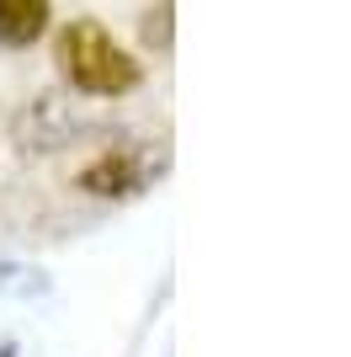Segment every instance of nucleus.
<instances>
[{
    "instance_id": "obj_1",
    "label": "nucleus",
    "mask_w": 351,
    "mask_h": 357,
    "mask_svg": "<svg viewBox=\"0 0 351 357\" xmlns=\"http://www.w3.org/2000/svg\"><path fill=\"white\" fill-rule=\"evenodd\" d=\"M58 70L75 91L86 96H123L139 86V59L117 43L96 16H75L58 27Z\"/></svg>"
},
{
    "instance_id": "obj_2",
    "label": "nucleus",
    "mask_w": 351,
    "mask_h": 357,
    "mask_svg": "<svg viewBox=\"0 0 351 357\" xmlns=\"http://www.w3.org/2000/svg\"><path fill=\"white\" fill-rule=\"evenodd\" d=\"M155 176H160V155H144V144H117L86 160L75 181L91 197H139Z\"/></svg>"
},
{
    "instance_id": "obj_3",
    "label": "nucleus",
    "mask_w": 351,
    "mask_h": 357,
    "mask_svg": "<svg viewBox=\"0 0 351 357\" xmlns=\"http://www.w3.org/2000/svg\"><path fill=\"white\" fill-rule=\"evenodd\" d=\"M54 22V6L48 0H0V43L6 48H27L38 43Z\"/></svg>"
},
{
    "instance_id": "obj_4",
    "label": "nucleus",
    "mask_w": 351,
    "mask_h": 357,
    "mask_svg": "<svg viewBox=\"0 0 351 357\" xmlns=\"http://www.w3.org/2000/svg\"><path fill=\"white\" fill-rule=\"evenodd\" d=\"M0 357H22V352H16V342H0Z\"/></svg>"
}]
</instances>
